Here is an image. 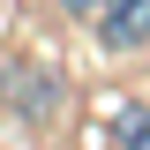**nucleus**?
Listing matches in <instances>:
<instances>
[{"label":"nucleus","instance_id":"obj_1","mask_svg":"<svg viewBox=\"0 0 150 150\" xmlns=\"http://www.w3.org/2000/svg\"><path fill=\"white\" fill-rule=\"evenodd\" d=\"M0 98L15 105V120H30V128H45V120H60V105H68V83H60L53 68H38V60H0Z\"/></svg>","mask_w":150,"mask_h":150},{"label":"nucleus","instance_id":"obj_2","mask_svg":"<svg viewBox=\"0 0 150 150\" xmlns=\"http://www.w3.org/2000/svg\"><path fill=\"white\" fill-rule=\"evenodd\" d=\"M98 45L105 53H135V45H150V0H98Z\"/></svg>","mask_w":150,"mask_h":150},{"label":"nucleus","instance_id":"obj_3","mask_svg":"<svg viewBox=\"0 0 150 150\" xmlns=\"http://www.w3.org/2000/svg\"><path fill=\"white\" fill-rule=\"evenodd\" d=\"M105 135H112V150H150V105L143 98H120L112 120H105Z\"/></svg>","mask_w":150,"mask_h":150},{"label":"nucleus","instance_id":"obj_4","mask_svg":"<svg viewBox=\"0 0 150 150\" xmlns=\"http://www.w3.org/2000/svg\"><path fill=\"white\" fill-rule=\"evenodd\" d=\"M60 8H68V15H83V23L98 15V0H60Z\"/></svg>","mask_w":150,"mask_h":150}]
</instances>
